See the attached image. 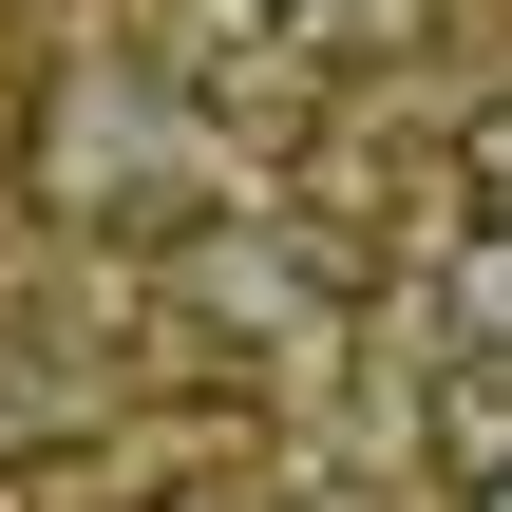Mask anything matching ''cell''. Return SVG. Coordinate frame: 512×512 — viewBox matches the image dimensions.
Returning a JSON list of instances; mask_svg holds the SVG:
<instances>
[{
	"instance_id": "4",
	"label": "cell",
	"mask_w": 512,
	"mask_h": 512,
	"mask_svg": "<svg viewBox=\"0 0 512 512\" xmlns=\"http://www.w3.org/2000/svg\"><path fill=\"white\" fill-rule=\"evenodd\" d=\"M228 19H247V38H304V19H323V0H228Z\"/></svg>"
},
{
	"instance_id": "5",
	"label": "cell",
	"mask_w": 512,
	"mask_h": 512,
	"mask_svg": "<svg viewBox=\"0 0 512 512\" xmlns=\"http://www.w3.org/2000/svg\"><path fill=\"white\" fill-rule=\"evenodd\" d=\"M475 512H512V494H475Z\"/></svg>"
},
{
	"instance_id": "1",
	"label": "cell",
	"mask_w": 512,
	"mask_h": 512,
	"mask_svg": "<svg viewBox=\"0 0 512 512\" xmlns=\"http://www.w3.org/2000/svg\"><path fill=\"white\" fill-rule=\"evenodd\" d=\"M418 475L475 512L512 494V361H475V342H437V380H418Z\"/></svg>"
},
{
	"instance_id": "2",
	"label": "cell",
	"mask_w": 512,
	"mask_h": 512,
	"mask_svg": "<svg viewBox=\"0 0 512 512\" xmlns=\"http://www.w3.org/2000/svg\"><path fill=\"white\" fill-rule=\"evenodd\" d=\"M437 323H456L475 361H512V228H456V266H437Z\"/></svg>"
},
{
	"instance_id": "3",
	"label": "cell",
	"mask_w": 512,
	"mask_h": 512,
	"mask_svg": "<svg viewBox=\"0 0 512 512\" xmlns=\"http://www.w3.org/2000/svg\"><path fill=\"white\" fill-rule=\"evenodd\" d=\"M456 209H475V228H512V95H475V114H456Z\"/></svg>"
}]
</instances>
